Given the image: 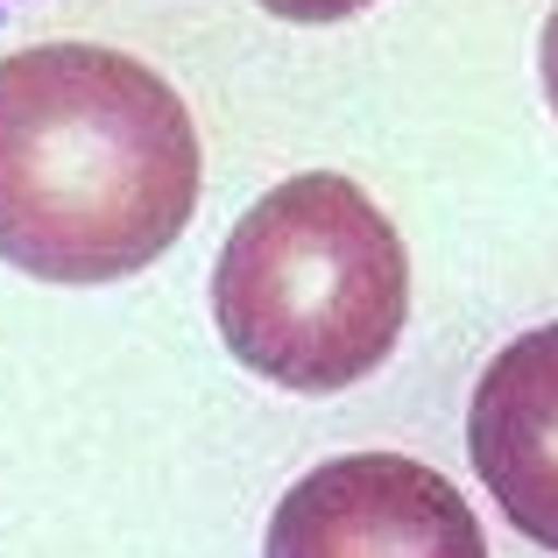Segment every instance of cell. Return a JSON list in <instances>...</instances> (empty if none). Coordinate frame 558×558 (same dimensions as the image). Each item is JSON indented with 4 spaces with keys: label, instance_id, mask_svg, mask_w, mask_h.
Masks as SVG:
<instances>
[{
    "label": "cell",
    "instance_id": "obj_1",
    "mask_svg": "<svg viewBox=\"0 0 558 558\" xmlns=\"http://www.w3.org/2000/svg\"><path fill=\"white\" fill-rule=\"evenodd\" d=\"M198 128L142 57L43 43L0 57V262L43 283H121L178 247Z\"/></svg>",
    "mask_w": 558,
    "mask_h": 558
},
{
    "label": "cell",
    "instance_id": "obj_2",
    "mask_svg": "<svg viewBox=\"0 0 558 558\" xmlns=\"http://www.w3.org/2000/svg\"><path fill=\"white\" fill-rule=\"evenodd\" d=\"M410 255L381 205L340 170H304L247 205L213 269V326L247 375L298 396L354 389L396 354Z\"/></svg>",
    "mask_w": 558,
    "mask_h": 558
},
{
    "label": "cell",
    "instance_id": "obj_3",
    "mask_svg": "<svg viewBox=\"0 0 558 558\" xmlns=\"http://www.w3.org/2000/svg\"><path fill=\"white\" fill-rule=\"evenodd\" d=\"M262 558H488V537L438 466L347 452L276 502Z\"/></svg>",
    "mask_w": 558,
    "mask_h": 558
},
{
    "label": "cell",
    "instance_id": "obj_4",
    "mask_svg": "<svg viewBox=\"0 0 558 558\" xmlns=\"http://www.w3.org/2000/svg\"><path fill=\"white\" fill-rule=\"evenodd\" d=\"M466 452L495 509L531 545L558 551V318L517 332L481 368L466 410Z\"/></svg>",
    "mask_w": 558,
    "mask_h": 558
},
{
    "label": "cell",
    "instance_id": "obj_5",
    "mask_svg": "<svg viewBox=\"0 0 558 558\" xmlns=\"http://www.w3.org/2000/svg\"><path fill=\"white\" fill-rule=\"evenodd\" d=\"M276 22H304V28H326V22H347V14L375 8V0H262Z\"/></svg>",
    "mask_w": 558,
    "mask_h": 558
},
{
    "label": "cell",
    "instance_id": "obj_6",
    "mask_svg": "<svg viewBox=\"0 0 558 558\" xmlns=\"http://www.w3.org/2000/svg\"><path fill=\"white\" fill-rule=\"evenodd\" d=\"M537 71H545V99L558 113V0H551V22H545V50H537Z\"/></svg>",
    "mask_w": 558,
    "mask_h": 558
},
{
    "label": "cell",
    "instance_id": "obj_7",
    "mask_svg": "<svg viewBox=\"0 0 558 558\" xmlns=\"http://www.w3.org/2000/svg\"><path fill=\"white\" fill-rule=\"evenodd\" d=\"M28 8V0H0V22H14V14H22Z\"/></svg>",
    "mask_w": 558,
    "mask_h": 558
}]
</instances>
